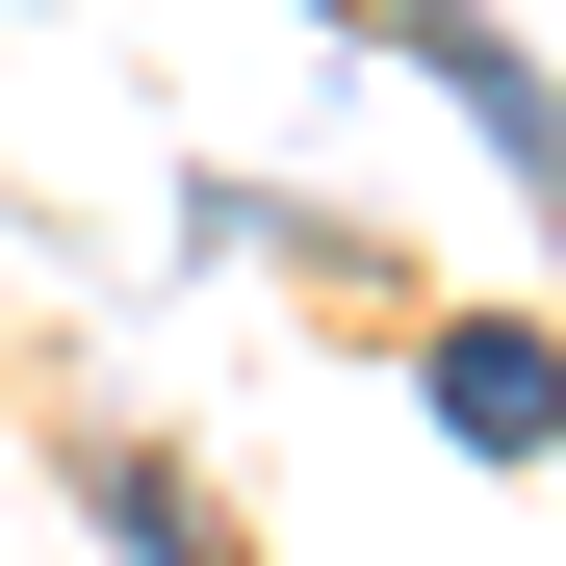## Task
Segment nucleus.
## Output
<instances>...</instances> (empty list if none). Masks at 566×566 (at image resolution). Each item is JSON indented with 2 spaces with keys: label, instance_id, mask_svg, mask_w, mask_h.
I'll return each instance as SVG.
<instances>
[{
  "label": "nucleus",
  "instance_id": "nucleus-1",
  "mask_svg": "<svg viewBox=\"0 0 566 566\" xmlns=\"http://www.w3.org/2000/svg\"><path fill=\"white\" fill-rule=\"evenodd\" d=\"M438 438H566V335H438Z\"/></svg>",
  "mask_w": 566,
  "mask_h": 566
},
{
  "label": "nucleus",
  "instance_id": "nucleus-2",
  "mask_svg": "<svg viewBox=\"0 0 566 566\" xmlns=\"http://www.w3.org/2000/svg\"><path fill=\"white\" fill-rule=\"evenodd\" d=\"M104 541H155V566H232L207 515H180V463H104Z\"/></svg>",
  "mask_w": 566,
  "mask_h": 566
}]
</instances>
